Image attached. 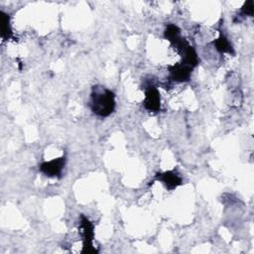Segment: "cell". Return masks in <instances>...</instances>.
I'll use <instances>...</instances> for the list:
<instances>
[{
    "mask_svg": "<svg viewBox=\"0 0 254 254\" xmlns=\"http://www.w3.org/2000/svg\"><path fill=\"white\" fill-rule=\"evenodd\" d=\"M115 107L114 93L108 89L93 88L91 93V109L98 116H108Z\"/></svg>",
    "mask_w": 254,
    "mask_h": 254,
    "instance_id": "6da1fadb",
    "label": "cell"
},
{
    "mask_svg": "<svg viewBox=\"0 0 254 254\" xmlns=\"http://www.w3.org/2000/svg\"><path fill=\"white\" fill-rule=\"evenodd\" d=\"M79 229L83 237V250L82 252H96L95 249L92 248V240L94 236V231H93V224L83 215H81L80 219V224H79Z\"/></svg>",
    "mask_w": 254,
    "mask_h": 254,
    "instance_id": "7a4b0ae2",
    "label": "cell"
},
{
    "mask_svg": "<svg viewBox=\"0 0 254 254\" xmlns=\"http://www.w3.org/2000/svg\"><path fill=\"white\" fill-rule=\"evenodd\" d=\"M65 164V158L61 157L58 159H54L49 162H44L40 165V170L46 176L49 177H56L62 173Z\"/></svg>",
    "mask_w": 254,
    "mask_h": 254,
    "instance_id": "3957f363",
    "label": "cell"
},
{
    "mask_svg": "<svg viewBox=\"0 0 254 254\" xmlns=\"http://www.w3.org/2000/svg\"><path fill=\"white\" fill-rule=\"evenodd\" d=\"M144 106L150 112H158L160 110V93L156 87L149 86L146 90Z\"/></svg>",
    "mask_w": 254,
    "mask_h": 254,
    "instance_id": "277c9868",
    "label": "cell"
},
{
    "mask_svg": "<svg viewBox=\"0 0 254 254\" xmlns=\"http://www.w3.org/2000/svg\"><path fill=\"white\" fill-rule=\"evenodd\" d=\"M170 72L171 77L176 81H188L190 78V72L191 67L189 65H186L184 64H177L175 65L170 66Z\"/></svg>",
    "mask_w": 254,
    "mask_h": 254,
    "instance_id": "5b68a950",
    "label": "cell"
},
{
    "mask_svg": "<svg viewBox=\"0 0 254 254\" xmlns=\"http://www.w3.org/2000/svg\"><path fill=\"white\" fill-rule=\"evenodd\" d=\"M156 179L163 182V184L166 186V188L168 190H174L177 187H179L180 185H182L183 181L182 178L175 173L174 171H169V172H165L162 174H157Z\"/></svg>",
    "mask_w": 254,
    "mask_h": 254,
    "instance_id": "8992f818",
    "label": "cell"
},
{
    "mask_svg": "<svg viewBox=\"0 0 254 254\" xmlns=\"http://www.w3.org/2000/svg\"><path fill=\"white\" fill-rule=\"evenodd\" d=\"M216 50L220 53H228V54H233V49H232V46L230 45L229 41L223 36V35H220L218 39H216L214 42H213Z\"/></svg>",
    "mask_w": 254,
    "mask_h": 254,
    "instance_id": "52a82bcc",
    "label": "cell"
},
{
    "mask_svg": "<svg viewBox=\"0 0 254 254\" xmlns=\"http://www.w3.org/2000/svg\"><path fill=\"white\" fill-rule=\"evenodd\" d=\"M1 17V36L3 39H9L12 36V31L9 23V16L4 12L0 13Z\"/></svg>",
    "mask_w": 254,
    "mask_h": 254,
    "instance_id": "ba28073f",
    "label": "cell"
},
{
    "mask_svg": "<svg viewBox=\"0 0 254 254\" xmlns=\"http://www.w3.org/2000/svg\"><path fill=\"white\" fill-rule=\"evenodd\" d=\"M178 37H180V29L174 24L168 25L165 30V38L170 42H172Z\"/></svg>",
    "mask_w": 254,
    "mask_h": 254,
    "instance_id": "9c48e42d",
    "label": "cell"
},
{
    "mask_svg": "<svg viewBox=\"0 0 254 254\" xmlns=\"http://www.w3.org/2000/svg\"><path fill=\"white\" fill-rule=\"evenodd\" d=\"M253 12H254V3L252 0H249L247 1L243 7L241 8V13L243 15H248V16H252L253 15Z\"/></svg>",
    "mask_w": 254,
    "mask_h": 254,
    "instance_id": "30bf717a",
    "label": "cell"
}]
</instances>
